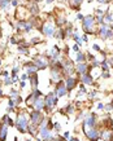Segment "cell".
<instances>
[{"instance_id": "obj_1", "label": "cell", "mask_w": 113, "mask_h": 141, "mask_svg": "<svg viewBox=\"0 0 113 141\" xmlns=\"http://www.w3.org/2000/svg\"><path fill=\"white\" fill-rule=\"evenodd\" d=\"M16 127L21 133H25L26 131L29 130V120H27V117L25 114H18L17 117V120H16Z\"/></svg>"}, {"instance_id": "obj_2", "label": "cell", "mask_w": 113, "mask_h": 141, "mask_svg": "<svg viewBox=\"0 0 113 141\" xmlns=\"http://www.w3.org/2000/svg\"><path fill=\"white\" fill-rule=\"evenodd\" d=\"M56 102H57V97H56V93L55 92H51L47 95L46 100H44V104H46V110L49 111L51 109L56 105Z\"/></svg>"}, {"instance_id": "obj_3", "label": "cell", "mask_w": 113, "mask_h": 141, "mask_svg": "<svg viewBox=\"0 0 113 141\" xmlns=\"http://www.w3.org/2000/svg\"><path fill=\"white\" fill-rule=\"evenodd\" d=\"M83 23V29H85V31L86 33H88V34H91V33H94V23H95V18L92 16H87V17H85V19L82 21Z\"/></svg>"}, {"instance_id": "obj_4", "label": "cell", "mask_w": 113, "mask_h": 141, "mask_svg": "<svg viewBox=\"0 0 113 141\" xmlns=\"http://www.w3.org/2000/svg\"><path fill=\"white\" fill-rule=\"evenodd\" d=\"M30 120H31V124L32 126H39L42 122H43V117H42L40 110H34L32 113H30Z\"/></svg>"}, {"instance_id": "obj_5", "label": "cell", "mask_w": 113, "mask_h": 141, "mask_svg": "<svg viewBox=\"0 0 113 141\" xmlns=\"http://www.w3.org/2000/svg\"><path fill=\"white\" fill-rule=\"evenodd\" d=\"M40 136H42V139H44V140H52L51 130L48 128L46 120H43V122H42V126H40Z\"/></svg>"}, {"instance_id": "obj_6", "label": "cell", "mask_w": 113, "mask_h": 141, "mask_svg": "<svg viewBox=\"0 0 113 141\" xmlns=\"http://www.w3.org/2000/svg\"><path fill=\"white\" fill-rule=\"evenodd\" d=\"M42 33L44 35H47V36H52L55 34V26H53V23L49 21L44 22L43 26H42Z\"/></svg>"}, {"instance_id": "obj_7", "label": "cell", "mask_w": 113, "mask_h": 141, "mask_svg": "<svg viewBox=\"0 0 113 141\" xmlns=\"http://www.w3.org/2000/svg\"><path fill=\"white\" fill-rule=\"evenodd\" d=\"M99 33H100V36H102L103 39H109V38L113 36V29H111L107 25H103L102 27H100Z\"/></svg>"}, {"instance_id": "obj_8", "label": "cell", "mask_w": 113, "mask_h": 141, "mask_svg": "<svg viewBox=\"0 0 113 141\" xmlns=\"http://www.w3.org/2000/svg\"><path fill=\"white\" fill-rule=\"evenodd\" d=\"M66 86H65V83L64 82H59L57 83V86H56V96L57 97H62V96H65L66 95Z\"/></svg>"}, {"instance_id": "obj_9", "label": "cell", "mask_w": 113, "mask_h": 141, "mask_svg": "<svg viewBox=\"0 0 113 141\" xmlns=\"http://www.w3.org/2000/svg\"><path fill=\"white\" fill-rule=\"evenodd\" d=\"M83 131H85L86 136H87L90 140H92V141H97V139H99V132L95 130V127H94V128H90V130L87 128V130H83Z\"/></svg>"}, {"instance_id": "obj_10", "label": "cell", "mask_w": 113, "mask_h": 141, "mask_svg": "<svg viewBox=\"0 0 113 141\" xmlns=\"http://www.w3.org/2000/svg\"><path fill=\"white\" fill-rule=\"evenodd\" d=\"M34 63L38 66V69H46L47 66H48V61H47L46 57H43V56H40V57H37L34 61Z\"/></svg>"}, {"instance_id": "obj_11", "label": "cell", "mask_w": 113, "mask_h": 141, "mask_svg": "<svg viewBox=\"0 0 113 141\" xmlns=\"http://www.w3.org/2000/svg\"><path fill=\"white\" fill-rule=\"evenodd\" d=\"M17 29L18 30H23V31H30L31 30V23L27 21H20L17 23Z\"/></svg>"}, {"instance_id": "obj_12", "label": "cell", "mask_w": 113, "mask_h": 141, "mask_svg": "<svg viewBox=\"0 0 113 141\" xmlns=\"http://www.w3.org/2000/svg\"><path fill=\"white\" fill-rule=\"evenodd\" d=\"M7 123H1L0 124V141H5L7 139V133H8V127Z\"/></svg>"}, {"instance_id": "obj_13", "label": "cell", "mask_w": 113, "mask_h": 141, "mask_svg": "<svg viewBox=\"0 0 113 141\" xmlns=\"http://www.w3.org/2000/svg\"><path fill=\"white\" fill-rule=\"evenodd\" d=\"M83 126L90 127V128H94L95 127V117H94V114L87 115V118L85 119V122H83Z\"/></svg>"}, {"instance_id": "obj_14", "label": "cell", "mask_w": 113, "mask_h": 141, "mask_svg": "<svg viewBox=\"0 0 113 141\" xmlns=\"http://www.w3.org/2000/svg\"><path fill=\"white\" fill-rule=\"evenodd\" d=\"M25 69H26V71H27L29 75H30V74H35V73L39 70V69H38V66L35 65V63H30V62L25 65Z\"/></svg>"}, {"instance_id": "obj_15", "label": "cell", "mask_w": 113, "mask_h": 141, "mask_svg": "<svg viewBox=\"0 0 113 141\" xmlns=\"http://www.w3.org/2000/svg\"><path fill=\"white\" fill-rule=\"evenodd\" d=\"M65 86H66V89H68V91H70V89H73V88L77 86V80H75L74 78H72V76H69V78L66 79V83H65Z\"/></svg>"}, {"instance_id": "obj_16", "label": "cell", "mask_w": 113, "mask_h": 141, "mask_svg": "<svg viewBox=\"0 0 113 141\" xmlns=\"http://www.w3.org/2000/svg\"><path fill=\"white\" fill-rule=\"evenodd\" d=\"M32 106H34L35 109H37V110H42L43 107H46V104H44V100H42L40 97H38V98L34 101Z\"/></svg>"}, {"instance_id": "obj_17", "label": "cell", "mask_w": 113, "mask_h": 141, "mask_svg": "<svg viewBox=\"0 0 113 141\" xmlns=\"http://www.w3.org/2000/svg\"><path fill=\"white\" fill-rule=\"evenodd\" d=\"M77 73H79L81 75L86 74V73H87V65H86L85 62H83V63H78V66H77Z\"/></svg>"}, {"instance_id": "obj_18", "label": "cell", "mask_w": 113, "mask_h": 141, "mask_svg": "<svg viewBox=\"0 0 113 141\" xmlns=\"http://www.w3.org/2000/svg\"><path fill=\"white\" fill-rule=\"evenodd\" d=\"M82 82L85 84H92L94 79H92V76H91L90 74H83L82 75Z\"/></svg>"}, {"instance_id": "obj_19", "label": "cell", "mask_w": 113, "mask_h": 141, "mask_svg": "<svg viewBox=\"0 0 113 141\" xmlns=\"http://www.w3.org/2000/svg\"><path fill=\"white\" fill-rule=\"evenodd\" d=\"M83 0H70V5H72L73 8H75L77 10H79V5L82 4Z\"/></svg>"}, {"instance_id": "obj_20", "label": "cell", "mask_w": 113, "mask_h": 141, "mask_svg": "<svg viewBox=\"0 0 113 141\" xmlns=\"http://www.w3.org/2000/svg\"><path fill=\"white\" fill-rule=\"evenodd\" d=\"M30 82H31V86L34 87V88L37 87V86H38V75H37V74H31Z\"/></svg>"}, {"instance_id": "obj_21", "label": "cell", "mask_w": 113, "mask_h": 141, "mask_svg": "<svg viewBox=\"0 0 113 141\" xmlns=\"http://www.w3.org/2000/svg\"><path fill=\"white\" fill-rule=\"evenodd\" d=\"M112 137H113V133L111 131H105L102 135V139H104V140H112Z\"/></svg>"}, {"instance_id": "obj_22", "label": "cell", "mask_w": 113, "mask_h": 141, "mask_svg": "<svg viewBox=\"0 0 113 141\" xmlns=\"http://www.w3.org/2000/svg\"><path fill=\"white\" fill-rule=\"evenodd\" d=\"M77 61H78V63H83V62L86 61L85 54H83V53H79V52H78V54H77Z\"/></svg>"}, {"instance_id": "obj_23", "label": "cell", "mask_w": 113, "mask_h": 141, "mask_svg": "<svg viewBox=\"0 0 113 141\" xmlns=\"http://www.w3.org/2000/svg\"><path fill=\"white\" fill-rule=\"evenodd\" d=\"M73 36H74V39H75L77 44H82V38H81V36H79V35H78V33H77V31H75V33L73 34Z\"/></svg>"}, {"instance_id": "obj_24", "label": "cell", "mask_w": 113, "mask_h": 141, "mask_svg": "<svg viewBox=\"0 0 113 141\" xmlns=\"http://www.w3.org/2000/svg\"><path fill=\"white\" fill-rule=\"evenodd\" d=\"M9 1L11 0H0V8H3V9L7 8V5L9 4Z\"/></svg>"}, {"instance_id": "obj_25", "label": "cell", "mask_w": 113, "mask_h": 141, "mask_svg": "<svg viewBox=\"0 0 113 141\" xmlns=\"http://www.w3.org/2000/svg\"><path fill=\"white\" fill-rule=\"evenodd\" d=\"M30 8H31L30 12H31L32 14H37V13H38V5H37V4H32Z\"/></svg>"}, {"instance_id": "obj_26", "label": "cell", "mask_w": 113, "mask_h": 141, "mask_svg": "<svg viewBox=\"0 0 113 141\" xmlns=\"http://www.w3.org/2000/svg\"><path fill=\"white\" fill-rule=\"evenodd\" d=\"M12 83H13V79L8 78V76H7V78H5V80H4V84H5V86H9V84H12Z\"/></svg>"}, {"instance_id": "obj_27", "label": "cell", "mask_w": 113, "mask_h": 141, "mask_svg": "<svg viewBox=\"0 0 113 141\" xmlns=\"http://www.w3.org/2000/svg\"><path fill=\"white\" fill-rule=\"evenodd\" d=\"M105 19H107L108 22H112V21H113V19H112V13H111V12H108V13H107Z\"/></svg>"}, {"instance_id": "obj_28", "label": "cell", "mask_w": 113, "mask_h": 141, "mask_svg": "<svg viewBox=\"0 0 113 141\" xmlns=\"http://www.w3.org/2000/svg\"><path fill=\"white\" fill-rule=\"evenodd\" d=\"M14 105H16V104H14L13 100H9V101H8V107H13Z\"/></svg>"}, {"instance_id": "obj_29", "label": "cell", "mask_w": 113, "mask_h": 141, "mask_svg": "<svg viewBox=\"0 0 113 141\" xmlns=\"http://www.w3.org/2000/svg\"><path fill=\"white\" fill-rule=\"evenodd\" d=\"M39 42H40V39H39V38H34V39L31 40V44H38Z\"/></svg>"}, {"instance_id": "obj_30", "label": "cell", "mask_w": 113, "mask_h": 141, "mask_svg": "<svg viewBox=\"0 0 113 141\" xmlns=\"http://www.w3.org/2000/svg\"><path fill=\"white\" fill-rule=\"evenodd\" d=\"M103 19H104L103 14H99V17H97V22H99V23H103Z\"/></svg>"}, {"instance_id": "obj_31", "label": "cell", "mask_w": 113, "mask_h": 141, "mask_svg": "<svg viewBox=\"0 0 113 141\" xmlns=\"http://www.w3.org/2000/svg\"><path fill=\"white\" fill-rule=\"evenodd\" d=\"M66 111H68V113H72V111H73V106H72V105H68V106H66Z\"/></svg>"}, {"instance_id": "obj_32", "label": "cell", "mask_w": 113, "mask_h": 141, "mask_svg": "<svg viewBox=\"0 0 113 141\" xmlns=\"http://www.w3.org/2000/svg\"><path fill=\"white\" fill-rule=\"evenodd\" d=\"M12 73H13V78H14V76L17 75V73H18V67H14V69H13V71H12Z\"/></svg>"}, {"instance_id": "obj_33", "label": "cell", "mask_w": 113, "mask_h": 141, "mask_svg": "<svg viewBox=\"0 0 113 141\" xmlns=\"http://www.w3.org/2000/svg\"><path fill=\"white\" fill-rule=\"evenodd\" d=\"M92 48L95 49V51H100V47L97 45V44H94V45H92Z\"/></svg>"}, {"instance_id": "obj_34", "label": "cell", "mask_w": 113, "mask_h": 141, "mask_svg": "<svg viewBox=\"0 0 113 141\" xmlns=\"http://www.w3.org/2000/svg\"><path fill=\"white\" fill-rule=\"evenodd\" d=\"M17 4H18V0H12V5H14V7H16Z\"/></svg>"}, {"instance_id": "obj_35", "label": "cell", "mask_w": 113, "mask_h": 141, "mask_svg": "<svg viewBox=\"0 0 113 141\" xmlns=\"http://www.w3.org/2000/svg\"><path fill=\"white\" fill-rule=\"evenodd\" d=\"M64 137H65V139H70V136H69V132H65V133H64Z\"/></svg>"}, {"instance_id": "obj_36", "label": "cell", "mask_w": 113, "mask_h": 141, "mask_svg": "<svg viewBox=\"0 0 113 141\" xmlns=\"http://www.w3.org/2000/svg\"><path fill=\"white\" fill-rule=\"evenodd\" d=\"M73 51H74V52H77V53H78V45H74V47H73Z\"/></svg>"}, {"instance_id": "obj_37", "label": "cell", "mask_w": 113, "mask_h": 141, "mask_svg": "<svg viewBox=\"0 0 113 141\" xmlns=\"http://www.w3.org/2000/svg\"><path fill=\"white\" fill-rule=\"evenodd\" d=\"M78 19H81V21H83V19H85V17H83L82 14H78Z\"/></svg>"}, {"instance_id": "obj_38", "label": "cell", "mask_w": 113, "mask_h": 141, "mask_svg": "<svg viewBox=\"0 0 113 141\" xmlns=\"http://www.w3.org/2000/svg\"><path fill=\"white\" fill-rule=\"evenodd\" d=\"M55 128H56V130H60V124H59V123H56V124H55Z\"/></svg>"}, {"instance_id": "obj_39", "label": "cell", "mask_w": 113, "mask_h": 141, "mask_svg": "<svg viewBox=\"0 0 113 141\" xmlns=\"http://www.w3.org/2000/svg\"><path fill=\"white\" fill-rule=\"evenodd\" d=\"M97 109H104V105L103 104H99V105H97Z\"/></svg>"}, {"instance_id": "obj_40", "label": "cell", "mask_w": 113, "mask_h": 141, "mask_svg": "<svg viewBox=\"0 0 113 141\" xmlns=\"http://www.w3.org/2000/svg\"><path fill=\"white\" fill-rule=\"evenodd\" d=\"M3 75H4V76H8V71H3Z\"/></svg>"}, {"instance_id": "obj_41", "label": "cell", "mask_w": 113, "mask_h": 141, "mask_svg": "<svg viewBox=\"0 0 113 141\" xmlns=\"http://www.w3.org/2000/svg\"><path fill=\"white\" fill-rule=\"evenodd\" d=\"M100 3H108V0H99Z\"/></svg>"}, {"instance_id": "obj_42", "label": "cell", "mask_w": 113, "mask_h": 141, "mask_svg": "<svg viewBox=\"0 0 113 141\" xmlns=\"http://www.w3.org/2000/svg\"><path fill=\"white\" fill-rule=\"evenodd\" d=\"M0 96H3V91L1 89H0Z\"/></svg>"}, {"instance_id": "obj_43", "label": "cell", "mask_w": 113, "mask_h": 141, "mask_svg": "<svg viewBox=\"0 0 113 141\" xmlns=\"http://www.w3.org/2000/svg\"><path fill=\"white\" fill-rule=\"evenodd\" d=\"M53 1V0H47V3H52Z\"/></svg>"}, {"instance_id": "obj_44", "label": "cell", "mask_w": 113, "mask_h": 141, "mask_svg": "<svg viewBox=\"0 0 113 141\" xmlns=\"http://www.w3.org/2000/svg\"><path fill=\"white\" fill-rule=\"evenodd\" d=\"M38 141H42V140H40V139H39V140H38Z\"/></svg>"}, {"instance_id": "obj_45", "label": "cell", "mask_w": 113, "mask_h": 141, "mask_svg": "<svg viewBox=\"0 0 113 141\" xmlns=\"http://www.w3.org/2000/svg\"><path fill=\"white\" fill-rule=\"evenodd\" d=\"M111 141H113V137H112V140H111Z\"/></svg>"}, {"instance_id": "obj_46", "label": "cell", "mask_w": 113, "mask_h": 141, "mask_svg": "<svg viewBox=\"0 0 113 141\" xmlns=\"http://www.w3.org/2000/svg\"><path fill=\"white\" fill-rule=\"evenodd\" d=\"M112 109H113V107H112Z\"/></svg>"}]
</instances>
